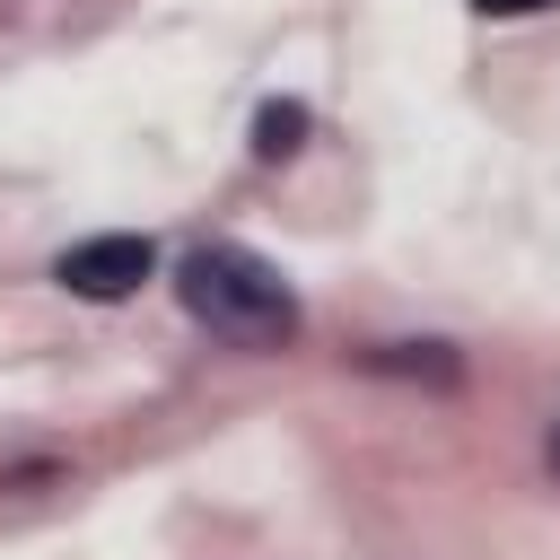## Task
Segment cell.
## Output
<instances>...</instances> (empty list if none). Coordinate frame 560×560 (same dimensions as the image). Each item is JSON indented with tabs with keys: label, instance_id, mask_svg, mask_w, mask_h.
<instances>
[{
	"label": "cell",
	"instance_id": "5",
	"mask_svg": "<svg viewBox=\"0 0 560 560\" xmlns=\"http://www.w3.org/2000/svg\"><path fill=\"white\" fill-rule=\"evenodd\" d=\"M551 464H560V429H551Z\"/></svg>",
	"mask_w": 560,
	"mask_h": 560
},
{
	"label": "cell",
	"instance_id": "2",
	"mask_svg": "<svg viewBox=\"0 0 560 560\" xmlns=\"http://www.w3.org/2000/svg\"><path fill=\"white\" fill-rule=\"evenodd\" d=\"M158 271V245L149 236H88V245H70L61 262H52V280L70 289V298H131L140 280Z\"/></svg>",
	"mask_w": 560,
	"mask_h": 560
},
{
	"label": "cell",
	"instance_id": "3",
	"mask_svg": "<svg viewBox=\"0 0 560 560\" xmlns=\"http://www.w3.org/2000/svg\"><path fill=\"white\" fill-rule=\"evenodd\" d=\"M298 131H306V105H262V114H254V149H262V158H289Z\"/></svg>",
	"mask_w": 560,
	"mask_h": 560
},
{
	"label": "cell",
	"instance_id": "1",
	"mask_svg": "<svg viewBox=\"0 0 560 560\" xmlns=\"http://www.w3.org/2000/svg\"><path fill=\"white\" fill-rule=\"evenodd\" d=\"M175 298H184L192 324H210V332L236 341V350H280V341L298 332L289 280H280L262 254H245V245H192V254L175 262Z\"/></svg>",
	"mask_w": 560,
	"mask_h": 560
},
{
	"label": "cell",
	"instance_id": "4",
	"mask_svg": "<svg viewBox=\"0 0 560 560\" xmlns=\"http://www.w3.org/2000/svg\"><path fill=\"white\" fill-rule=\"evenodd\" d=\"M481 18H534V9H560V0H472Z\"/></svg>",
	"mask_w": 560,
	"mask_h": 560
}]
</instances>
